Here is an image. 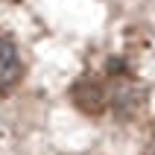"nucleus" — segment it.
Segmentation results:
<instances>
[{"mask_svg":"<svg viewBox=\"0 0 155 155\" xmlns=\"http://www.w3.org/2000/svg\"><path fill=\"white\" fill-rule=\"evenodd\" d=\"M24 73V61H21V53H18L15 41L0 35V91L3 88H12Z\"/></svg>","mask_w":155,"mask_h":155,"instance_id":"obj_1","label":"nucleus"},{"mask_svg":"<svg viewBox=\"0 0 155 155\" xmlns=\"http://www.w3.org/2000/svg\"><path fill=\"white\" fill-rule=\"evenodd\" d=\"M111 100H114V105H120V111L132 114L138 108V103H140V88L132 85V82H120V85L111 91Z\"/></svg>","mask_w":155,"mask_h":155,"instance_id":"obj_2","label":"nucleus"},{"mask_svg":"<svg viewBox=\"0 0 155 155\" xmlns=\"http://www.w3.org/2000/svg\"><path fill=\"white\" fill-rule=\"evenodd\" d=\"M147 155H155V126H152V135H149V143H147Z\"/></svg>","mask_w":155,"mask_h":155,"instance_id":"obj_3","label":"nucleus"}]
</instances>
